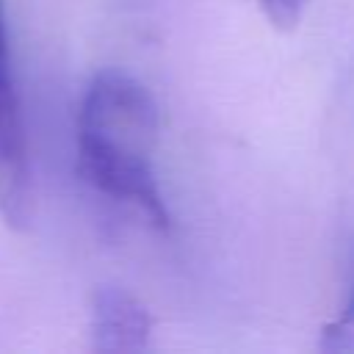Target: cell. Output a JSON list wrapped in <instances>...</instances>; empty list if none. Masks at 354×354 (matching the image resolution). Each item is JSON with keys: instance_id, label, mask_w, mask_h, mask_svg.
Listing matches in <instances>:
<instances>
[{"instance_id": "obj_5", "label": "cell", "mask_w": 354, "mask_h": 354, "mask_svg": "<svg viewBox=\"0 0 354 354\" xmlns=\"http://www.w3.org/2000/svg\"><path fill=\"white\" fill-rule=\"evenodd\" d=\"M304 3L307 0H257L260 11L271 19L274 28L279 30H293L296 22L301 19V11H304Z\"/></svg>"}, {"instance_id": "obj_4", "label": "cell", "mask_w": 354, "mask_h": 354, "mask_svg": "<svg viewBox=\"0 0 354 354\" xmlns=\"http://www.w3.org/2000/svg\"><path fill=\"white\" fill-rule=\"evenodd\" d=\"M318 348L326 354H354V285L340 315L321 329Z\"/></svg>"}, {"instance_id": "obj_1", "label": "cell", "mask_w": 354, "mask_h": 354, "mask_svg": "<svg viewBox=\"0 0 354 354\" xmlns=\"http://www.w3.org/2000/svg\"><path fill=\"white\" fill-rule=\"evenodd\" d=\"M158 108L152 94L119 69L100 72L77 113V171L97 191L130 202L158 230H169V213L155 180Z\"/></svg>"}, {"instance_id": "obj_3", "label": "cell", "mask_w": 354, "mask_h": 354, "mask_svg": "<svg viewBox=\"0 0 354 354\" xmlns=\"http://www.w3.org/2000/svg\"><path fill=\"white\" fill-rule=\"evenodd\" d=\"M147 307L122 288H97L91 296V346L97 351H144L149 340Z\"/></svg>"}, {"instance_id": "obj_2", "label": "cell", "mask_w": 354, "mask_h": 354, "mask_svg": "<svg viewBox=\"0 0 354 354\" xmlns=\"http://www.w3.org/2000/svg\"><path fill=\"white\" fill-rule=\"evenodd\" d=\"M0 216L11 227L28 224L30 216V160L22 108L14 86L6 14L0 3Z\"/></svg>"}]
</instances>
